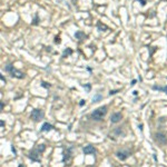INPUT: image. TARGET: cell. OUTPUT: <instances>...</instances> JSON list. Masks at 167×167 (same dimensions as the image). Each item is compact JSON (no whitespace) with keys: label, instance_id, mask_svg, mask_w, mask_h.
<instances>
[{"label":"cell","instance_id":"cell-10","mask_svg":"<svg viewBox=\"0 0 167 167\" xmlns=\"http://www.w3.org/2000/svg\"><path fill=\"white\" fill-rule=\"evenodd\" d=\"M52 128H53L52 125H50L49 123H45L41 127V132H49V130H51Z\"/></svg>","mask_w":167,"mask_h":167},{"label":"cell","instance_id":"cell-19","mask_svg":"<svg viewBox=\"0 0 167 167\" xmlns=\"http://www.w3.org/2000/svg\"><path fill=\"white\" fill-rule=\"evenodd\" d=\"M117 92H118V90H110L109 95H115V94H117Z\"/></svg>","mask_w":167,"mask_h":167},{"label":"cell","instance_id":"cell-4","mask_svg":"<svg viewBox=\"0 0 167 167\" xmlns=\"http://www.w3.org/2000/svg\"><path fill=\"white\" fill-rule=\"evenodd\" d=\"M43 116H45V113L41 109H33L31 112V115H30V118L35 122H39L43 118Z\"/></svg>","mask_w":167,"mask_h":167},{"label":"cell","instance_id":"cell-8","mask_svg":"<svg viewBox=\"0 0 167 167\" xmlns=\"http://www.w3.org/2000/svg\"><path fill=\"white\" fill-rule=\"evenodd\" d=\"M123 118L122 114L120 113H115V114L112 115V117H110V122L113 123V124H116V123L120 122V119Z\"/></svg>","mask_w":167,"mask_h":167},{"label":"cell","instance_id":"cell-9","mask_svg":"<svg viewBox=\"0 0 167 167\" xmlns=\"http://www.w3.org/2000/svg\"><path fill=\"white\" fill-rule=\"evenodd\" d=\"M83 151H84V154H86V155H95L96 154V149H95L92 146H86V147H84V149H83Z\"/></svg>","mask_w":167,"mask_h":167},{"label":"cell","instance_id":"cell-11","mask_svg":"<svg viewBox=\"0 0 167 167\" xmlns=\"http://www.w3.org/2000/svg\"><path fill=\"white\" fill-rule=\"evenodd\" d=\"M75 37L77 38V39H79V40H83V39H85L86 35H85V32H83V31H77L75 33Z\"/></svg>","mask_w":167,"mask_h":167},{"label":"cell","instance_id":"cell-17","mask_svg":"<svg viewBox=\"0 0 167 167\" xmlns=\"http://www.w3.org/2000/svg\"><path fill=\"white\" fill-rule=\"evenodd\" d=\"M84 88H86V90L87 91H89V90H90V85H84Z\"/></svg>","mask_w":167,"mask_h":167},{"label":"cell","instance_id":"cell-3","mask_svg":"<svg viewBox=\"0 0 167 167\" xmlns=\"http://www.w3.org/2000/svg\"><path fill=\"white\" fill-rule=\"evenodd\" d=\"M6 71H8V73H9L12 77H15V78H18V79H22V78L25 77V74H24V73H21L20 70L16 69L12 65H7V66H6Z\"/></svg>","mask_w":167,"mask_h":167},{"label":"cell","instance_id":"cell-1","mask_svg":"<svg viewBox=\"0 0 167 167\" xmlns=\"http://www.w3.org/2000/svg\"><path fill=\"white\" fill-rule=\"evenodd\" d=\"M46 149V146L41 144V145H37L35 148H33L32 150H30L29 153V158L31 159L32 161H37V163H39L40 160H41V157H40V154L43 153Z\"/></svg>","mask_w":167,"mask_h":167},{"label":"cell","instance_id":"cell-15","mask_svg":"<svg viewBox=\"0 0 167 167\" xmlns=\"http://www.w3.org/2000/svg\"><path fill=\"white\" fill-rule=\"evenodd\" d=\"M97 26H98V29L101 30V31H102V29H104V30H107V29H108L106 26H105V25H101L100 22H98V25H97Z\"/></svg>","mask_w":167,"mask_h":167},{"label":"cell","instance_id":"cell-2","mask_svg":"<svg viewBox=\"0 0 167 167\" xmlns=\"http://www.w3.org/2000/svg\"><path fill=\"white\" fill-rule=\"evenodd\" d=\"M107 114V107L106 106H101V107H99V108H97V109H95L94 112H92V114H91V118L94 120H101L102 118L105 117V115Z\"/></svg>","mask_w":167,"mask_h":167},{"label":"cell","instance_id":"cell-6","mask_svg":"<svg viewBox=\"0 0 167 167\" xmlns=\"http://www.w3.org/2000/svg\"><path fill=\"white\" fill-rule=\"evenodd\" d=\"M155 139L157 140V142L160 144V145H165V144L167 143V138H166V136L164 135V134H161V133H157L155 135Z\"/></svg>","mask_w":167,"mask_h":167},{"label":"cell","instance_id":"cell-21","mask_svg":"<svg viewBox=\"0 0 167 167\" xmlns=\"http://www.w3.org/2000/svg\"><path fill=\"white\" fill-rule=\"evenodd\" d=\"M140 2H142V6H145L146 5V0H139Z\"/></svg>","mask_w":167,"mask_h":167},{"label":"cell","instance_id":"cell-16","mask_svg":"<svg viewBox=\"0 0 167 167\" xmlns=\"http://www.w3.org/2000/svg\"><path fill=\"white\" fill-rule=\"evenodd\" d=\"M41 86H42V87H45V88H49L50 85H49V84H47V83H45V81H42V83H41Z\"/></svg>","mask_w":167,"mask_h":167},{"label":"cell","instance_id":"cell-12","mask_svg":"<svg viewBox=\"0 0 167 167\" xmlns=\"http://www.w3.org/2000/svg\"><path fill=\"white\" fill-rule=\"evenodd\" d=\"M153 89L154 90H160V91H165L167 94V86L165 87H159V86H153Z\"/></svg>","mask_w":167,"mask_h":167},{"label":"cell","instance_id":"cell-22","mask_svg":"<svg viewBox=\"0 0 167 167\" xmlns=\"http://www.w3.org/2000/svg\"><path fill=\"white\" fill-rule=\"evenodd\" d=\"M11 149H12V151H14V154H16V149H15V147H14V146L11 147Z\"/></svg>","mask_w":167,"mask_h":167},{"label":"cell","instance_id":"cell-13","mask_svg":"<svg viewBox=\"0 0 167 167\" xmlns=\"http://www.w3.org/2000/svg\"><path fill=\"white\" fill-rule=\"evenodd\" d=\"M102 99V96L100 94H97L96 96H94V98H92V102H98L99 100Z\"/></svg>","mask_w":167,"mask_h":167},{"label":"cell","instance_id":"cell-5","mask_svg":"<svg viewBox=\"0 0 167 167\" xmlns=\"http://www.w3.org/2000/svg\"><path fill=\"white\" fill-rule=\"evenodd\" d=\"M71 150H73V147H68L65 148L63 151V161L64 163H68L71 158Z\"/></svg>","mask_w":167,"mask_h":167},{"label":"cell","instance_id":"cell-24","mask_svg":"<svg viewBox=\"0 0 167 167\" xmlns=\"http://www.w3.org/2000/svg\"><path fill=\"white\" fill-rule=\"evenodd\" d=\"M18 167H25V166H24V165H21V164H20V165L18 166Z\"/></svg>","mask_w":167,"mask_h":167},{"label":"cell","instance_id":"cell-23","mask_svg":"<svg viewBox=\"0 0 167 167\" xmlns=\"http://www.w3.org/2000/svg\"><path fill=\"white\" fill-rule=\"evenodd\" d=\"M135 84H136V80H133V81H132V84H130V85H132V86H134Z\"/></svg>","mask_w":167,"mask_h":167},{"label":"cell","instance_id":"cell-7","mask_svg":"<svg viewBox=\"0 0 167 167\" xmlns=\"http://www.w3.org/2000/svg\"><path fill=\"white\" fill-rule=\"evenodd\" d=\"M116 155H117V157L119 158L120 160H125V159H127L130 156V153H129V151H127V150H120V151H118Z\"/></svg>","mask_w":167,"mask_h":167},{"label":"cell","instance_id":"cell-14","mask_svg":"<svg viewBox=\"0 0 167 167\" xmlns=\"http://www.w3.org/2000/svg\"><path fill=\"white\" fill-rule=\"evenodd\" d=\"M73 53V50L70 49V48H67V49L64 51V53H63V57H66V56H69V55H71Z\"/></svg>","mask_w":167,"mask_h":167},{"label":"cell","instance_id":"cell-18","mask_svg":"<svg viewBox=\"0 0 167 167\" xmlns=\"http://www.w3.org/2000/svg\"><path fill=\"white\" fill-rule=\"evenodd\" d=\"M55 42H56V43H60V38H59V37H56V38H55Z\"/></svg>","mask_w":167,"mask_h":167},{"label":"cell","instance_id":"cell-20","mask_svg":"<svg viewBox=\"0 0 167 167\" xmlns=\"http://www.w3.org/2000/svg\"><path fill=\"white\" fill-rule=\"evenodd\" d=\"M85 102H86V100H80V102H79V105H80V106H84V105H85Z\"/></svg>","mask_w":167,"mask_h":167}]
</instances>
